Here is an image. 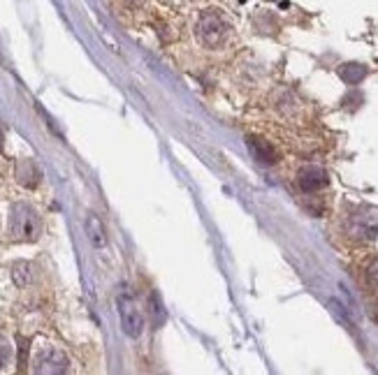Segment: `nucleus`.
<instances>
[{
    "label": "nucleus",
    "instance_id": "1",
    "mask_svg": "<svg viewBox=\"0 0 378 375\" xmlns=\"http://www.w3.org/2000/svg\"><path fill=\"white\" fill-rule=\"evenodd\" d=\"M10 234L14 241H38L42 234L38 211L28 204H14L10 214Z\"/></svg>",
    "mask_w": 378,
    "mask_h": 375
},
{
    "label": "nucleus",
    "instance_id": "2",
    "mask_svg": "<svg viewBox=\"0 0 378 375\" xmlns=\"http://www.w3.org/2000/svg\"><path fill=\"white\" fill-rule=\"evenodd\" d=\"M119 318H121V326L130 338H139L144 331V315L139 311L137 301L132 299L130 294H121L119 296Z\"/></svg>",
    "mask_w": 378,
    "mask_h": 375
},
{
    "label": "nucleus",
    "instance_id": "3",
    "mask_svg": "<svg viewBox=\"0 0 378 375\" xmlns=\"http://www.w3.org/2000/svg\"><path fill=\"white\" fill-rule=\"evenodd\" d=\"M376 229H378V211L376 209L359 207L355 214L349 216V232H351V237L371 241L376 237Z\"/></svg>",
    "mask_w": 378,
    "mask_h": 375
},
{
    "label": "nucleus",
    "instance_id": "4",
    "mask_svg": "<svg viewBox=\"0 0 378 375\" xmlns=\"http://www.w3.org/2000/svg\"><path fill=\"white\" fill-rule=\"evenodd\" d=\"M70 368V361L68 357H65L60 350H42L38 354V359H35V366L33 371L35 373H65Z\"/></svg>",
    "mask_w": 378,
    "mask_h": 375
},
{
    "label": "nucleus",
    "instance_id": "5",
    "mask_svg": "<svg viewBox=\"0 0 378 375\" xmlns=\"http://www.w3.org/2000/svg\"><path fill=\"white\" fill-rule=\"evenodd\" d=\"M297 181H300V188L304 192H316V190H320V188L327 185V172L320 167H316V165H309L300 172Z\"/></svg>",
    "mask_w": 378,
    "mask_h": 375
},
{
    "label": "nucleus",
    "instance_id": "6",
    "mask_svg": "<svg viewBox=\"0 0 378 375\" xmlns=\"http://www.w3.org/2000/svg\"><path fill=\"white\" fill-rule=\"evenodd\" d=\"M225 28L223 23L216 19V16H204L202 26H200V40L204 42L206 47H218L223 42Z\"/></svg>",
    "mask_w": 378,
    "mask_h": 375
},
{
    "label": "nucleus",
    "instance_id": "7",
    "mask_svg": "<svg viewBox=\"0 0 378 375\" xmlns=\"http://www.w3.org/2000/svg\"><path fill=\"white\" fill-rule=\"evenodd\" d=\"M16 181L26 188H35L40 183V169L33 160H21L16 165Z\"/></svg>",
    "mask_w": 378,
    "mask_h": 375
},
{
    "label": "nucleus",
    "instance_id": "8",
    "mask_svg": "<svg viewBox=\"0 0 378 375\" xmlns=\"http://www.w3.org/2000/svg\"><path fill=\"white\" fill-rule=\"evenodd\" d=\"M86 234H88V239L93 241L95 248H100V246L107 244L105 225H102L100 218H97L95 214H88V216H86Z\"/></svg>",
    "mask_w": 378,
    "mask_h": 375
},
{
    "label": "nucleus",
    "instance_id": "9",
    "mask_svg": "<svg viewBox=\"0 0 378 375\" xmlns=\"http://www.w3.org/2000/svg\"><path fill=\"white\" fill-rule=\"evenodd\" d=\"M12 278H14V283L19 287H26V285L33 283L35 267H33V264H28V262H16L14 267H12Z\"/></svg>",
    "mask_w": 378,
    "mask_h": 375
},
{
    "label": "nucleus",
    "instance_id": "10",
    "mask_svg": "<svg viewBox=\"0 0 378 375\" xmlns=\"http://www.w3.org/2000/svg\"><path fill=\"white\" fill-rule=\"evenodd\" d=\"M251 148L255 151V155H258L262 162H267V165H274V162H276V153H274V148L270 146V144L262 142V139H251Z\"/></svg>",
    "mask_w": 378,
    "mask_h": 375
},
{
    "label": "nucleus",
    "instance_id": "11",
    "mask_svg": "<svg viewBox=\"0 0 378 375\" xmlns=\"http://www.w3.org/2000/svg\"><path fill=\"white\" fill-rule=\"evenodd\" d=\"M339 75H341V79L344 81H349V83H357V81H362L364 79V75H367V70L362 68V65H344V68L339 70Z\"/></svg>",
    "mask_w": 378,
    "mask_h": 375
},
{
    "label": "nucleus",
    "instance_id": "12",
    "mask_svg": "<svg viewBox=\"0 0 378 375\" xmlns=\"http://www.w3.org/2000/svg\"><path fill=\"white\" fill-rule=\"evenodd\" d=\"M151 315H154V324L161 326L165 322V311H163V304L158 299V294H151Z\"/></svg>",
    "mask_w": 378,
    "mask_h": 375
},
{
    "label": "nucleus",
    "instance_id": "13",
    "mask_svg": "<svg viewBox=\"0 0 378 375\" xmlns=\"http://www.w3.org/2000/svg\"><path fill=\"white\" fill-rule=\"evenodd\" d=\"M367 283H369V287L378 294V257L371 259V264L367 267Z\"/></svg>",
    "mask_w": 378,
    "mask_h": 375
},
{
    "label": "nucleus",
    "instance_id": "14",
    "mask_svg": "<svg viewBox=\"0 0 378 375\" xmlns=\"http://www.w3.org/2000/svg\"><path fill=\"white\" fill-rule=\"evenodd\" d=\"M8 359H10V350L5 348V346H0V368H5Z\"/></svg>",
    "mask_w": 378,
    "mask_h": 375
},
{
    "label": "nucleus",
    "instance_id": "15",
    "mask_svg": "<svg viewBox=\"0 0 378 375\" xmlns=\"http://www.w3.org/2000/svg\"><path fill=\"white\" fill-rule=\"evenodd\" d=\"M3 142H5V135H3V128H0V148H3Z\"/></svg>",
    "mask_w": 378,
    "mask_h": 375
},
{
    "label": "nucleus",
    "instance_id": "16",
    "mask_svg": "<svg viewBox=\"0 0 378 375\" xmlns=\"http://www.w3.org/2000/svg\"><path fill=\"white\" fill-rule=\"evenodd\" d=\"M374 320H376V322H378V308H376V311H374Z\"/></svg>",
    "mask_w": 378,
    "mask_h": 375
}]
</instances>
